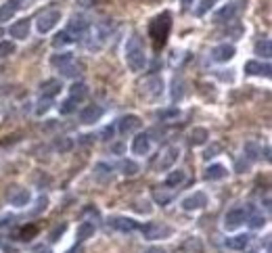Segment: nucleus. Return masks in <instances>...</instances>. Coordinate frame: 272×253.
Segmentation results:
<instances>
[{
  "instance_id": "f257e3e1",
  "label": "nucleus",
  "mask_w": 272,
  "mask_h": 253,
  "mask_svg": "<svg viewBox=\"0 0 272 253\" xmlns=\"http://www.w3.org/2000/svg\"><path fill=\"white\" fill-rule=\"evenodd\" d=\"M126 65L128 69L139 74L145 69L147 65V55H145V46H143V40L139 33H132L126 42Z\"/></svg>"
},
{
  "instance_id": "f03ea898",
  "label": "nucleus",
  "mask_w": 272,
  "mask_h": 253,
  "mask_svg": "<svg viewBox=\"0 0 272 253\" xmlns=\"http://www.w3.org/2000/svg\"><path fill=\"white\" fill-rule=\"evenodd\" d=\"M169 29H172V17H169V13H161V15H157L155 19L151 21L149 36L153 38L155 48H163L165 46L167 36H169Z\"/></svg>"
},
{
  "instance_id": "7ed1b4c3",
  "label": "nucleus",
  "mask_w": 272,
  "mask_h": 253,
  "mask_svg": "<svg viewBox=\"0 0 272 253\" xmlns=\"http://www.w3.org/2000/svg\"><path fill=\"white\" fill-rule=\"evenodd\" d=\"M141 232L147 241H157V239H167L172 234V228L159 222H147L145 226H141Z\"/></svg>"
},
{
  "instance_id": "20e7f679",
  "label": "nucleus",
  "mask_w": 272,
  "mask_h": 253,
  "mask_svg": "<svg viewBox=\"0 0 272 253\" xmlns=\"http://www.w3.org/2000/svg\"><path fill=\"white\" fill-rule=\"evenodd\" d=\"M59 21H61V11L59 9H48V11H44V13L38 15L36 27H38L40 33H46V31L53 29Z\"/></svg>"
},
{
  "instance_id": "39448f33",
  "label": "nucleus",
  "mask_w": 272,
  "mask_h": 253,
  "mask_svg": "<svg viewBox=\"0 0 272 253\" xmlns=\"http://www.w3.org/2000/svg\"><path fill=\"white\" fill-rule=\"evenodd\" d=\"M88 29H90V25H88V21L84 19V17H74L65 31L72 36V40H82L84 36H86Z\"/></svg>"
},
{
  "instance_id": "423d86ee",
  "label": "nucleus",
  "mask_w": 272,
  "mask_h": 253,
  "mask_svg": "<svg viewBox=\"0 0 272 253\" xmlns=\"http://www.w3.org/2000/svg\"><path fill=\"white\" fill-rule=\"evenodd\" d=\"M161 92H163V80L161 78L151 76L145 80V84H143V96L145 98H157V96H161Z\"/></svg>"
},
{
  "instance_id": "0eeeda50",
  "label": "nucleus",
  "mask_w": 272,
  "mask_h": 253,
  "mask_svg": "<svg viewBox=\"0 0 272 253\" xmlns=\"http://www.w3.org/2000/svg\"><path fill=\"white\" fill-rule=\"evenodd\" d=\"M109 226L115 228V230H120V232H134V230H139V222L132 220V218H126V215H113L109 218Z\"/></svg>"
},
{
  "instance_id": "6e6552de",
  "label": "nucleus",
  "mask_w": 272,
  "mask_h": 253,
  "mask_svg": "<svg viewBox=\"0 0 272 253\" xmlns=\"http://www.w3.org/2000/svg\"><path fill=\"white\" fill-rule=\"evenodd\" d=\"M178 157H180V149L178 147H165V151L161 153V157L157 161V167L161 172H165V170H169V167L178 161Z\"/></svg>"
},
{
  "instance_id": "1a4fd4ad",
  "label": "nucleus",
  "mask_w": 272,
  "mask_h": 253,
  "mask_svg": "<svg viewBox=\"0 0 272 253\" xmlns=\"http://www.w3.org/2000/svg\"><path fill=\"white\" fill-rule=\"evenodd\" d=\"M206 205H208V195L201 191L193 193L191 197H186L182 201V209H186V211H197V209H203Z\"/></svg>"
},
{
  "instance_id": "9d476101",
  "label": "nucleus",
  "mask_w": 272,
  "mask_h": 253,
  "mask_svg": "<svg viewBox=\"0 0 272 253\" xmlns=\"http://www.w3.org/2000/svg\"><path fill=\"white\" fill-rule=\"evenodd\" d=\"M245 209H241V207H236V209H230L228 213H226V218H224V228L226 230H236L243 222H245Z\"/></svg>"
},
{
  "instance_id": "9b49d317",
  "label": "nucleus",
  "mask_w": 272,
  "mask_h": 253,
  "mask_svg": "<svg viewBox=\"0 0 272 253\" xmlns=\"http://www.w3.org/2000/svg\"><path fill=\"white\" fill-rule=\"evenodd\" d=\"M239 9H241V3H230V5H226L224 9H220V11L214 15V21H216V23L232 21L234 17H236V13H239Z\"/></svg>"
},
{
  "instance_id": "f8f14e48",
  "label": "nucleus",
  "mask_w": 272,
  "mask_h": 253,
  "mask_svg": "<svg viewBox=\"0 0 272 253\" xmlns=\"http://www.w3.org/2000/svg\"><path fill=\"white\" fill-rule=\"evenodd\" d=\"M234 46L232 44H218L214 50H212V59L216 63H228L232 57H234Z\"/></svg>"
},
{
  "instance_id": "ddd939ff",
  "label": "nucleus",
  "mask_w": 272,
  "mask_h": 253,
  "mask_svg": "<svg viewBox=\"0 0 272 253\" xmlns=\"http://www.w3.org/2000/svg\"><path fill=\"white\" fill-rule=\"evenodd\" d=\"M103 107L100 105H88L86 109H82V113H80V122L82 124H94V122H98L100 117H103Z\"/></svg>"
},
{
  "instance_id": "4468645a",
  "label": "nucleus",
  "mask_w": 272,
  "mask_h": 253,
  "mask_svg": "<svg viewBox=\"0 0 272 253\" xmlns=\"http://www.w3.org/2000/svg\"><path fill=\"white\" fill-rule=\"evenodd\" d=\"M141 117L139 115H124L120 122H117V128H120V132L122 134H132V132H136L141 128Z\"/></svg>"
},
{
  "instance_id": "2eb2a0df",
  "label": "nucleus",
  "mask_w": 272,
  "mask_h": 253,
  "mask_svg": "<svg viewBox=\"0 0 272 253\" xmlns=\"http://www.w3.org/2000/svg\"><path fill=\"white\" fill-rule=\"evenodd\" d=\"M270 71H272L270 63H260V61H247V63H245V74H249V76H264V78H270Z\"/></svg>"
},
{
  "instance_id": "dca6fc26",
  "label": "nucleus",
  "mask_w": 272,
  "mask_h": 253,
  "mask_svg": "<svg viewBox=\"0 0 272 253\" xmlns=\"http://www.w3.org/2000/svg\"><path fill=\"white\" fill-rule=\"evenodd\" d=\"M29 29H31L29 19H19V21H15V23L11 25L9 33H11L13 38H17V40H25V38L29 36Z\"/></svg>"
},
{
  "instance_id": "f3484780",
  "label": "nucleus",
  "mask_w": 272,
  "mask_h": 253,
  "mask_svg": "<svg viewBox=\"0 0 272 253\" xmlns=\"http://www.w3.org/2000/svg\"><path fill=\"white\" fill-rule=\"evenodd\" d=\"M151 151V136L149 134H139L132 140V153L134 155H147Z\"/></svg>"
},
{
  "instance_id": "a211bd4d",
  "label": "nucleus",
  "mask_w": 272,
  "mask_h": 253,
  "mask_svg": "<svg viewBox=\"0 0 272 253\" xmlns=\"http://www.w3.org/2000/svg\"><path fill=\"white\" fill-rule=\"evenodd\" d=\"M206 180H212V182H216V180H224L226 176H228V170L224 165H220V163H214V165H210L208 170H206Z\"/></svg>"
},
{
  "instance_id": "6ab92c4d",
  "label": "nucleus",
  "mask_w": 272,
  "mask_h": 253,
  "mask_svg": "<svg viewBox=\"0 0 272 253\" xmlns=\"http://www.w3.org/2000/svg\"><path fill=\"white\" fill-rule=\"evenodd\" d=\"M19 7H21V5L17 3V0H9V3H5L3 7H0V23H7V21H11Z\"/></svg>"
},
{
  "instance_id": "aec40b11",
  "label": "nucleus",
  "mask_w": 272,
  "mask_h": 253,
  "mask_svg": "<svg viewBox=\"0 0 272 253\" xmlns=\"http://www.w3.org/2000/svg\"><path fill=\"white\" fill-rule=\"evenodd\" d=\"M61 82L59 80H46V82H42V86H40V92H42V96L44 98H53L55 94H59L61 92Z\"/></svg>"
},
{
  "instance_id": "412c9836",
  "label": "nucleus",
  "mask_w": 272,
  "mask_h": 253,
  "mask_svg": "<svg viewBox=\"0 0 272 253\" xmlns=\"http://www.w3.org/2000/svg\"><path fill=\"white\" fill-rule=\"evenodd\" d=\"M29 199H31V195H29L27 189H15V191L11 193V203H13L15 207H25V205L29 203Z\"/></svg>"
},
{
  "instance_id": "4be33fe9",
  "label": "nucleus",
  "mask_w": 272,
  "mask_h": 253,
  "mask_svg": "<svg viewBox=\"0 0 272 253\" xmlns=\"http://www.w3.org/2000/svg\"><path fill=\"white\" fill-rule=\"evenodd\" d=\"M247 245H249V237H247V234H236V237L226 239V247H228V249H234V251L245 249Z\"/></svg>"
},
{
  "instance_id": "5701e85b",
  "label": "nucleus",
  "mask_w": 272,
  "mask_h": 253,
  "mask_svg": "<svg viewBox=\"0 0 272 253\" xmlns=\"http://www.w3.org/2000/svg\"><path fill=\"white\" fill-rule=\"evenodd\" d=\"M256 55L264 57L266 61L272 57V42H270V38H262V40L256 42Z\"/></svg>"
},
{
  "instance_id": "b1692460",
  "label": "nucleus",
  "mask_w": 272,
  "mask_h": 253,
  "mask_svg": "<svg viewBox=\"0 0 272 253\" xmlns=\"http://www.w3.org/2000/svg\"><path fill=\"white\" fill-rule=\"evenodd\" d=\"M245 220H247V224H249V228H262L264 224H266V218L258 211V209H251V213L249 215H245Z\"/></svg>"
},
{
  "instance_id": "393cba45",
  "label": "nucleus",
  "mask_w": 272,
  "mask_h": 253,
  "mask_svg": "<svg viewBox=\"0 0 272 253\" xmlns=\"http://www.w3.org/2000/svg\"><path fill=\"white\" fill-rule=\"evenodd\" d=\"M70 94H72L70 98H74V100H84L88 96V86L86 84H82V82H76L74 86L70 88Z\"/></svg>"
},
{
  "instance_id": "a878e982",
  "label": "nucleus",
  "mask_w": 272,
  "mask_h": 253,
  "mask_svg": "<svg viewBox=\"0 0 272 253\" xmlns=\"http://www.w3.org/2000/svg\"><path fill=\"white\" fill-rule=\"evenodd\" d=\"M208 138H210V132H208L206 128H195V130L191 132V142H193L195 147L206 144V142H208Z\"/></svg>"
},
{
  "instance_id": "bb28decb",
  "label": "nucleus",
  "mask_w": 272,
  "mask_h": 253,
  "mask_svg": "<svg viewBox=\"0 0 272 253\" xmlns=\"http://www.w3.org/2000/svg\"><path fill=\"white\" fill-rule=\"evenodd\" d=\"M94 234V224L92 222H82L80 226H78V241H86V239H90Z\"/></svg>"
},
{
  "instance_id": "cd10ccee",
  "label": "nucleus",
  "mask_w": 272,
  "mask_h": 253,
  "mask_svg": "<svg viewBox=\"0 0 272 253\" xmlns=\"http://www.w3.org/2000/svg\"><path fill=\"white\" fill-rule=\"evenodd\" d=\"M186 178V174L182 170H174V172H169L167 178H165V184L167 187H178V184H182Z\"/></svg>"
},
{
  "instance_id": "c85d7f7f",
  "label": "nucleus",
  "mask_w": 272,
  "mask_h": 253,
  "mask_svg": "<svg viewBox=\"0 0 272 253\" xmlns=\"http://www.w3.org/2000/svg\"><path fill=\"white\" fill-rule=\"evenodd\" d=\"M59 71H61L65 78H78V76H80V71H78V65H76V61H74V59H72L70 63L61 65V67H59Z\"/></svg>"
},
{
  "instance_id": "c756f323",
  "label": "nucleus",
  "mask_w": 272,
  "mask_h": 253,
  "mask_svg": "<svg viewBox=\"0 0 272 253\" xmlns=\"http://www.w3.org/2000/svg\"><path fill=\"white\" fill-rule=\"evenodd\" d=\"M120 170L126 176H134V174H139V165H136L132 159H122L120 161Z\"/></svg>"
},
{
  "instance_id": "7c9ffc66",
  "label": "nucleus",
  "mask_w": 272,
  "mask_h": 253,
  "mask_svg": "<svg viewBox=\"0 0 272 253\" xmlns=\"http://www.w3.org/2000/svg\"><path fill=\"white\" fill-rule=\"evenodd\" d=\"M258 155H260V147L253 142V140L245 142V157H247V161H256Z\"/></svg>"
},
{
  "instance_id": "2f4dec72",
  "label": "nucleus",
  "mask_w": 272,
  "mask_h": 253,
  "mask_svg": "<svg viewBox=\"0 0 272 253\" xmlns=\"http://www.w3.org/2000/svg\"><path fill=\"white\" fill-rule=\"evenodd\" d=\"M74 40H72V36L67 31H59L57 36L53 38V46L55 48H63V46H67V44H72Z\"/></svg>"
},
{
  "instance_id": "473e14b6",
  "label": "nucleus",
  "mask_w": 272,
  "mask_h": 253,
  "mask_svg": "<svg viewBox=\"0 0 272 253\" xmlns=\"http://www.w3.org/2000/svg\"><path fill=\"white\" fill-rule=\"evenodd\" d=\"M76 109H78V100H74V98H67V100H63V103L59 105L61 115H70V113H74Z\"/></svg>"
},
{
  "instance_id": "72a5a7b5",
  "label": "nucleus",
  "mask_w": 272,
  "mask_h": 253,
  "mask_svg": "<svg viewBox=\"0 0 272 253\" xmlns=\"http://www.w3.org/2000/svg\"><path fill=\"white\" fill-rule=\"evenodd\" d=\"M72 147H74V140L67 138V136H63V138H59L55 142V149L59 151V153H67V151H72Z\"/></svg>"
},
{
  "instance_id": "f704fd0d",
  "label": "nucleus",
  "mask_w": 272,
  "mask_h": 253,
  "mask_svg": "<svg viewBox=\"0 0 272 253\" xmlns=\"http://www.w3.org/2000/svg\"><path fill=\"white\" fill-rule=\"evenodd\" d=\"M178 109L176 107H172V109H161V111H157V117L161 122H169V120H174V117H178Z\"/></svg>"
},
{
  "instance_id": "c9c22d12",
  "label": "nucleus",
  "mask_w": 272,
  "mask_h": 253,
  "mask_svg": "<svg viewBox=\"0 0 272 253\" xmlns=\"http://www.w3.org/2000/svg\"><path fill=\"white\" fill-rule=\"evenodd\" d=\"M216 3H218V0H201L199 7L195 9V15H197V17H203V15H206V13H208V11H210Z\"/></svg>"
},
{
  "instance_id": "e433bc0d",
  "label": "nucleus",
  "mask_w": 272,
  "mask_h": 253,
  "mask_svg": "<svg viewBox=\"0 0 272 253\" xmlns=\"http://www.w3.org/2000/svg\"><path fill=\"white\" fill-rule=\"evenodd\" d=\"M50 107H53V98H44V96H42V98L38 100V107H36V115H44V113H46V111H48Z\"/></svg>"
},
{
  "instance_id": "4c0bfd02",
  "label": "nucleus",
  "mask_w": 272,
  "mask_h": 253,
  "mask_svg": "<svg viewBox=\"0 0 272 253\" xmlns=\"http://www.w3.org/2000/svg\"><path fill=\"white\" fill-rule=\"evenodd\" d=\"M153 199L157 201L159 205H167L169 201H172V193H163V191H155L153 193Z\"/></svg>"
},
{
  "instance_id": "58836bf2",
  "label": "nucleus",
  "mask_w": 272,
  "mask_h": 253,
  "mask_svg": "<svg viewBox=\"0 0 272 253\" xmlns=\"http://www.w3.org/2000/svg\"><path fill=\"white\" fill-rule=\"evenodd\" d=\"M15 53V44L13 42H0V59L11 57Z\"/></svg>"
},
{
  "instance_id": "ea45409f",
  "label": "nucleus",
  "mask_w": 272,
  "mask_h": 253,
  "mask_svg": "<svg viewBox=\"0 0 272 253\" xmlns=\"http://www.w3.org/2000/svg\"><path fill=\"white\" fill-rule=\"evenodd\" d=\"M36 232H38L36 226H25V228H21V232H19V241H29Z\"/></svg>"
},
{
  "instance_id": "a19ab883",
  "label": "nucleus",
  "mask_w": 272,
  "mask_h": 253,
  "mask_svg": "<svg viewBox=\"0 0 272 253\" xmlns=\"http://www.w3.org/2000/svg\"><path fill=\"white\" fill-rule=\"evenodd\" d=\"M72 59H74V55H70V53L55 55V57H53V65H55V67H61V65H65V63H70Z\"/></svg>"
},
{
  "instance_id": "79ce46f5",
  "label": "nucleus",
  "mask_w": 272,
  "mask_h": 253,
  "mask_svg": "<svg viewBox=\"0 0 272 253\" xmlns=\"http://www.w3.org/2000/svg\"><path fill=\"white\" fill-rule=\"evenodd\" d=\"M218 153H222V144H220V142H214V144L206 151V153H203V157H206V159H212V157H216Z\"/></svg>"
},
{
  "instance_id": "37998d69",
  "label": "nucleus",
  "mask_w": 272,
  "mask_h": 253,
  "mask_svg": "<svg viewBox=\"0 0 272 253\" xmlns=\"http://www.w3.org/2000/svg\"><path fill=\"white\" fill-rule=\"evenodd\" d=\"M65 232V224H61V226H57L53 232H50V241H59V237Z\"/></svg>"
},
{
  "instance_id": "c03bdc74",
  "label": "nucleus",
  "mask_w": 272,
  "mask_h": 253,
  "mask_svg": "<svg viewBox=\"0 0 272 253\" xmlns=\"http://www.w3.org/2000/svg\"><path fill=\"white\" fill-rule=\"evenodd\" d=\"M249 165H251V161H236L234 170L239 172V174H243V172H247V170H249Z\"/></svg>"
},
{
  "instance_id": "a18cd8bd",
  "label": "nucleus",
  "mask_w": 272,
  "mask_h": 253,
  "mask_svg": "<svg viewBox=\"0 0 272 253\" xmlns=\"http://www.w3.org/2000/svg\"><path fill=\"white\" fill-rule=\"evenodd\" d=\"M13 222H15V218H13V215H11V218L7 215V218H3V220H0V226H3V228H7L9 224L13 226Z\"/></svg>"
},
{
  "instance_id": "49530a36",
  "label": "nucleus",
  "mask_w": 272,
  "mask_h": 253,
  "mask_svg": "<svg viewBox=\"0 0 272 253\" xmlns=\"http://www.w3.org/2000/svg\"><path fill=\"white\" fill-rule=\"evenodd\" d=\"M147 253H165L161 247H151V249H147Z\"/></svg>"
},
{
  "instance_id": "de8ad7c7",
  "label": "nucleus",
  "mask_w": 272,
  "mask_h": 253,
  "mask_svg": "<svg viewBox=\"0 0 272 253\" xmlns=\"http://www.w3.org/2000/svg\"><path fill=\"white\" fill-rule=\"evenodd\" d=\"M33 253H50V249L48 247H36V249H33Z\"/></svg>"
},
{
  "instance_id": "09e8293b",
  "label": "nucleus",
  "mask_w": 272,
  "mask_h": 253,
  "mask_svg": "<svg viewBox=\"0 0 272 253\" xmlns=\"http://www.w3.org/2000/svg\"><path fill=\"white\" fill-rule=\"evenodd\" d=\"M78 5H82V7H90V5H92V0H78Z\"/></svg>"
},
{
  "instance_id": "8fccbe9b",
  "label": "nucleus",
  "mask_w": 272,
  "mask_h": 253,
  "mask_svg": "<svg viewBox=\"0 0 272 253\" xmlns=\"http://www.w3.org/2000/svg\"><path fill=\"white\" fill-rule=\"evenodd\" d=\"M103 136H113V128H107V130L103 132Z\"/></svg>"
},
{
  "instance_id": "3c124183",
  "label": "nucleus",
  "mask_w": 272,
  "mask_h": 253,
  "mask_svg": "<svg viewBox=\"0 0 272 253\" xmlns=\"http://www.w3.org/2000/svg\"><path fill=\"white\" fill-rule=\"evenodd\" d=\"M3 33H5V31H3V29H0V36H3Z\"/></svg>"
},
{
  "instance_id": "603ef678",
  "label": "nucleus",
  "mask_w": 272,
  "mask_h": 253,
  "mask_svg": "<svg viewBox=\"0 0 272 253\" xmlns=\"http://www.w3.org/2000/svg\"><path fill=\"white\" fill-rule=\"evenodd\" d=\"M268 253H270V251H268Z\"/></svg>"
}]
</instances>
